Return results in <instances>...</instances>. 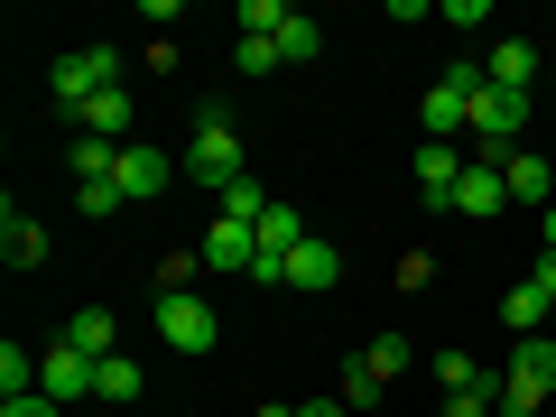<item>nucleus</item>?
Masks as SVG:
<instances>
[{
  "instance_id": "nucleus-1",
  "label": "nucleus",
  "mask_w": 556,
  "mask_h": 417,
  "mask_svg": "<svg viewBox=\"0 0 556 417\" xmlns=\"http://www.w3.org/2000/svg\"><path fill=\"white\" fill-rule=\"evenodd\" d=\"M482 56H455L437 84H427V102H417V139H437V149H455V139H473V93H482Z\"/></svg>"
},
{
  "instance_id": "nucleus-2",
  "label": "nucleus",
  "mask_w": 556,
  "mask_h": 417,
  "mask_svg": "<svg viewBox=\"0 0 556 417\" xmlns=\"http://www.w3.org/2000/svg\"><path fill=\"white\" fill-rule=\"evenodd\" d=\"M186 177L195 186H232L241 177V130H232V102H195V139H186Z\"/></svg>"
},
{
  "instance_id": "nucleus-3",
  "label": "nucleus",
  "mask_w": 556,
  "mask_h": 417,
  "mask_svg": "<svg viewBox=\"0 0 556 417\" xmlns=\"http://www.w3.org/2000/svg\"><path fill=\"white\" fill-rule=\"evenodd\" d=\"M547 399H556V334L510 343V362H501V417H538Z\"/></svg>"
},
{
  "instance_id": "nucleus-4",
  "label": "nucleus",
  "mask_w": 556,
  "mask_h": 417,
  "mask_svg": "<svg viewBox=\"0 0 556 417\" xmlns=\"http://www.w3.org/2000/svg\"><path fill=\"white\" fill-rule=\"evenodd\" d=\"M47 84H56V102L65 112H84V102H102V93H121V47H65L56 65H47Z\"/></svg>"
},
{
  "instance_id": "nucleus-5",
  "label": "nucleus",
  "mask_w": 556,
  "mask_h": 417,
  "mask_svg": "<svg viewBox=\"0 0 556 417\" xmlns=\"http://www.w3.org/2000/svg\"><path fill=\"white\" fill-rule=\"evenodd\" d=\"M214 334H223V316L195 288H159V343L167 353H214Z\"/></svg>"
},
{
  "instance_id": "nucleus-6",
  "label": "nucleus",
  "mask_w": 556,
  "mask_h": 417,
  "mask_svg": "<svg viewBox=\"0 0 556 417\" xmlns=\"http://www.w3.org/2000/svg\"><path fill=\"white\" fill-rule=\"evenodd\" d=\"M445 380V417H501V371H482L473 353H437Z\"/></svg>"
},
{
  "instance_id": "nucleus-7",
  "label": "nucleus",
  "mask_w": 556,
  "mask_h": 417,
  "mask_svg": "<svg viewBox=\"0 0 556 417\" xmlns=\"http://www.w3.org/2000/svg\"><path fill=\"white\" fill-rule=\"evenodd\" d=\"M195 260H204L214 278H251V260H260V232H251V223H232V214H214V232L195 241Z\"/></svg>"
},
{
  "instance_id": "nucleus-8",
  "label": "nucleus",
  "mask_w": 556,
  "mask_h": 417,
  "mask_svg": "<svg viewBox=\"0 0 556 417\" xmlns=\"http://www.w3.org/2000/svg\"><path fill=\"white\" fill-rule=\"evenodd\" d=\"M38 390L56 399V408H75V399H93V362H84L75 343L56 334V343H47V353H38Z\"/></svg>"
},
{
  "instance_id": "nucleus-9",
  "label": "nucleus",
  "mask_w": 556,
  "mask_h": 417,
  "mask_svg": "<svg viewBox=\"0 0 556 417\" xmlns=\"http://www.w3.org/2000/svg\"><path fill=\"white\" fill-rule=\"evenodd\" d=\"M455 195H464V159L437 149V139H417V204L427 214H455Z\"/></svg>"
},
{
  "instance_id": "nucleus-10",
  "label": "nucleus",
  "mask_w": 556,
  "mask_h": 417,
  "mask_svg": "<svg viewBox=\"0 0 556 417\" xmlns=\"http://www.w3.org/2000/svg\"><path fill=\"white\" fill-rule=\"evenodd\" d=\"M167 186H177V167H167V149H149V139H130V149H121V195H130V204H159Z\"/></svg>"
},
{
  "instance_id": "nucleus-11",
  "label": "nucleus",
  "mask_w": 556,
  "mask_h": 417,
  "mask_svg": "<svg viewBox=\"0 0 556 417\" xmlns=\"http://www.w3.org/2000/svg\"><path fill=\"white\" fill-rule=\"evenodd\" d=\"M334 278H343V251H334L325 232H306L298 251H288V288H306V298H325Z\"/></svg>"
},
{
  "instance_id": "nucleus-12",
  "label": "nucleus",
  "mask_w": 556,
  "mask_h": 417,
  "mask_svg": "<svg viewBox=\"0 0 556 417\" xmlns=\"http://www.w3.org/2000/svg\"><path fill=\"white\" fill-rule=\"evenodd\" d=\"M501 186H510V204H538V214L556 204V167L538 159V149H510V159H501Z\"/></svg>"
},
{
  "instance_id": "nucleus-13",
  "label": "nucleus",
  "mask_w": 556,
  "mask_h": 417,
  "mask_svg": "<svg viewBox=\"0 0 556 417\" xmlns=\"http://www.w3.org/2000/svg\"><path fill=\"white\" fill-rule=\"evenodd\" d=\"M482 75H492L501 93H538V47L529 38H501L492 56H482Z\"/></svg>"
},
{
  "instance_id": "nucleus-14",
  "label": "nucleus",
  "mask_w": 556,
  "mask_h": 417,
  "mask_svg": "<svg viewBox=\"0 0 556 417\" xmlns=\"http://www.w3.org/2000/svg\"><path fill=\"white\" fill-rule=\"evenodd\" d=\"M501 204H510V186H501V167L464 159V195H455V214H464V223H492Z\"/></svg>"
},
{
  "instance_id": "nucleus-15",
  "label": "nucleus",
  "mask_w": 556,
  "mask_h": 417,
  "mask_svg": "<svg viewBox=\"0 0 556 417\" xmlns=\"http://www.w3.org/2000/svg\"><path fill=\"white\" fill-rule=\"evenodd\" d=\"M65 343H75L84 362H112V353H121V325H112V306H84V316H65Z\"/></svg>"
},
{
  "instance_id": "nucleus-16",
  "label": "nucleus",
  "mask_w": 556,
  "mask_h": 417,
  "mask_svg": "<svg viewBox=\"0 0 556 417\" xmlns=\"http://www.w3.org/2000/svg\"><path fill=\"white\" fill-rule=\"evenodd\" d=\"M0 260H10V269H38V260H47V232H38V214H20V204L0 214Z\"/></svg>"
},
{
  "instance_id": "nucleus-17",
  "label": "nucleus",
  "mask_w": 556,
  "mask_h": 417,
  "mask_svg": "<svg viewBox=\"0 0 556 417\" xmlns=\"http://www.w3.org/2000/svg\"><path fill=\"white\" fill-rule=\"evenodd\" d=\"M501 325H510V343H538V325H547V288H538V278H519L510 298H501Z\"/></svg>"
},
{
  "instance_id": "nucleus-18",
  "label": "nucleus",
  "mask_w": 556,
  "mask_h": 417,
  "mask_svg": "<svg viewBox=\"0 0 556 417\" xmlns=\"http://www.w3.org/2000/svg\"><path fill=\"white\" fill-rule=\"evenodd\" d=\"M251 232H260V251H269V260H288V251L306 241V223H298V204H278V195H269V214H260Z\"/></svg>"
},
{
  "instance_id": "nucleus-19",
  "label": "nucleus",
  "mask_w": 556,
  "mask_h": 417,
  "mask_svg": "<svg viewBox=\"0 0 556 417\" xmlns=\"http://www.w3.org/2000/svg\"><path fill=\"white\" fill-rule=\"evenodd\" d=\"M334 399H343V408H353V417H362V408H380V399H390V380H380V371H371V362H362V353H353V362H343V380H334Z\"/></svg>"
},
{
  "instance_id": "nucleus-20",
  "label": "nucleus",
  "mask_w": 556,
  "mask_h": 417,
  "mask_svg": "<svg viewBox=\"0 0 556 417\" xmlns=\"http://www.w3.org/2000/svg\"><path fill=\"white\" fill-rule=\"evenodd\" d=\"M269 47H278V65H316V56H325V28H316V20H306V10H298V20L278 28Z\"/></svg>"
},
{
  "instance_id": "nucleus-21",
  "label": "nucleus",
  "mask_w": 556,
  "mask_h": 417,
  "mask_svg": "<svg viewBox=\"0 0 556 417\" xmlns=\"http://www.w3.org/2000/svg\"><path fill=\"white\" fill-rule=\"evenodd\" d=\"M38 390V353L28 343H0V399H28Z\"/></svg>"
},
{
  "instance_id": "nucleus-22",
  "label": "nucleus",
  "mask_w": 556,
  "mask_h": 417,
  "mask_svg": "<svg viewBox=\"0 0 556 417\" xmlns=\"http://www.w3.org/2000/svg\"><path fill=\"white\" fill-rule=\"evenodd\" d=\"M214 214H232V223H260V214H269V195H260V177H232V186L214 195Z\"/></svg>"
},
{
  "instance_id": "nucleus-23",
  "label": "nucleus",
  "mask_w": 556,
  "mask_h": 417,
  "mask_svg": "<svg viewBox=\"0 0 556 417\" xmlns=\"http://www.w3.org/2000/svg\"><path fill=\"white\" fill-rule=\"evenodd\" d=\"M93 399H139V362H130V353L93 362Z\"/></svg>"
},
{
  "instance_id": "nucleus-24",
  "label": "nucleus",
  "mask_w": 556,
  "mask_h": 417,
  "mask_svg": "<svg viewBox=\"0 0 556 417\" xmlns=\"http://www.w3.org/2000/svg\"><path fill=\"white\" fill-rule=\"evenodd\" d=\"M362 362H371L380 380H399V371H408L417 353H408V334H371V343H362Z\"/></svg>"
},
{
  "instance_id": "nucleus-25",
  "label": "nucleus",
  "mask_w": 556,
  "mask_h": 417,
  "mask_svg": "<svg viewBox=\"0 0 556 417\" xmlns=\"http://www.w3.org/2000/svg\"><path fill=\"white\" fill-rule=\"evenodd\" d=\"M288 20H298L288 0H241V38H278Z\"/></svg>"
},
{
  "instance_id": "nucleus-26",
  "label": "nucleus",
  "mask_w": 556,
  "mask_h": 417,
  "mask_svg": "<svg viewBox=\"0 0 556 417\" xmlns=\"http://www.w3.org/2000/svg\"><path fill=\"white\" fill-rule=\"evenodd\" d=\"M75 204H84V214H93V223H112V214H121V204H130V195H121V177H102V186H75Z\"/></svg>"
},
{
  "instance_id": "nucleus-27",
  "label": "nucleus",
  "mask_w": 556,
  "mask_h": 417,
  "mask_svg": "<svg viewBox=\"0 0 556 417\" xmlns=\"http://www.w3.org/2000/svg\"><path fill=\"white\" fill-rule=\"evenodd\" d=\"M232 56H241V75H278V47H269V38H241Z\"/></svg>"
},
{
  "instance_id": "nucleus-28",
  "label": "nucleus",
  "mask_w": 556,
  "mask_h": 417,
  "mask_svg": "<svg viewBox=\"0 0 556 417\" xmlns=\"http://www.w3.org/2000/svg\"><path fill=\"white\" fill-rule=\"evenodd\" d=\"M437 20H445V28H482V20H492V0H445Z\"/></svg>"
},
{
  "instance_id": "nucleus-29",
  "label": "nucleus",
  "mask_w": 556,
  "mask_h": 417,
  "mask_svg": "<svg viewBox=\"0 0 556 417\" xmlns=\"http://www.w3.org/2000/svg\"><path fill=\"white\" fill-rule=\"evenodd\" d=\"M0 417H65V408L47 390H28V399H0Z\"/></svg>"
},
{
  "instance_id": "nucleus-30",
  "label": "nucleus",
  "mask_w": 556,
  "mask_h": 417,
  "mask_svg": "<svg viewBox=\"0 0 556 417\" xmlns=\"http://www.w3.org/2000/svg\"><path fill=\"white\" fill-rule=\"evenodd\" d=\"M195 269H204L195 251H167V260H159V288H186V278H195Z\"/></svg>"
},
{
  "instance_id": "nucleus-31",
  "label": "nucleus",
  "mask_w": 556,
  "mask_h": 417,
  "mask_svg": "<svg viewBox=\"0 0 556 417\" xmlns=\"http://www.w3.org/2000/svg\"><path fill=\"white\" fill-rule=\"evenodd\" d=\"M298 417H353V408H343V399H306Z\"/></svg>"
},
{
  "instance_id": "nucleus-32",
  "label": "nucleus",
  "mask_w": 556,
  "mask_h": 417,
  "mask_svg": "<svg viewBox=\"0 0 556 417\" xmlns=\"http://www.w3.org/2000/svg\"><path fill=\"white\" fill-rule=\"evenodd\" d=\"M538 241H547V251H556V204H547V214H538Z\"/></svg>"
}]
</instances>
